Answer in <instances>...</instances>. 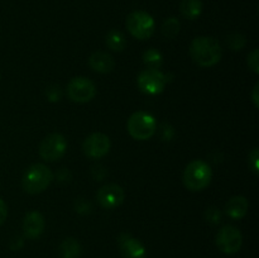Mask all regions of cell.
Wrapping results in <instances>:
<instances>
[{"instance_id":"1","label":"cell","mask_w":259,"mask_h":258,"mask_svg":"<svg viewBox=\"0 0 259 258\" xmlns=\"http://www.w3.org/2000/svg\"><path fill=\"white\" fill-rule=\"evenodd\" d=\"M222 46L212 37H197L190 45V56L200 67H211L222 58Z\"/></svg>"},{"instance_id":"2","label":"cell","mask_w":259,"mask_h":258,"mask_svg":"<svg viewBox=\"0 0 259 258\" xmlns=\"http://www.w3.org/2000/svg\"><path fill=\"white\" fill-rule=\"evenodd\" d=\"M184 184L191 191H201L206 189L212 179V171L209 163L202 159L190 162L184 171Z\"/></svg>"},{"instance_id":"3","label":"cell","mask_w":259,"mask_h":258,"mask_svg":"<svg viewBox=\"0 0 259 258\" xmlns=\"http://www.w3.org/2000/svg\"><path fill=\"white\" fill-rule=\"evenodd\" d=\"M52 180V171L46 164L34 163L23 175L22 186L28 194H40L50 186Z\"/></svg>"},{"instance_id":"4","label":"cell","mask_w":259,"mask_h":258,"mask_svg":"<svg viewBox=\"0 0 259 258\" xmlns=\"http://www.w3.org/2000/svg\"><path fill=\"white\" fill-rule=\"evenodd\" d=\"M126 129L132 138L137 141H147L152 138L157 131V120L146 111H136L126 123Z\"/></svg>"},{"instance_id":"5","label":"cell","mask_w":259,"mask_h":258,"mask_svg":"<svg viewBox=\"0 0 259 258\" xmlns=\"http://www.w3.org/2000/svg\"><path fill=\"white\" fill-rule=\"evenodd\" d=\"M126 28L134 38L141 40L149 39L156 29L153 17L143 10L132 12L126 18Z\"/></svg>"},{"instance_id":"6","label":"cell","mask_w":259,"mask_h":258,"mask_svg":"<svg viewBox=\"0 0 259 258\" xmlns=\"http://www.w3.org/2000/svg\"><path fill=\"white\" fill-rule=\"evenodd\" d=\"M167 76L158 68H146L138 76V86L147 95H158L166 88Z\"/></svg>"},{"instance_id":"7","label":"cell","mask_w":259,"mask_h":258,"mask_svg":"<svg viewBox=\"0 0 259 258\" xmlns=\"http://www.w3.org/2000/svg\"><path fill=\"white\" fill-rule=\"evenodd\" d=\"M67 151V141L60 133H51L40 142L39 154L45 161L55 162L65 156Z\"/></svg>"},{"instance_id":"8","label":"cell","mask_w":259,"mask_h":258,"mask_svg":"<svg viewBox=\"0 0 259 258\" xmlns=\"http://www.w3.org/2000/svg\"><path fill=\"white\" fill-rule=\"evenodd\" d=\"M243 244V235L234 225H224L217 234V247L225 254H235Z\"/></svg>"},{"instance_id":"9","label":"cell","mask_w":259,"mask_h":258,"mask_svg":"<svg viewBox=\"0 0 259 258\" xmlns=\"http://www.w3.org/2000/svg\"><path fill=\"white\" fill-rule=\"evenodd\" d=\"M96 94V88L94 82L83 76L73 77L67 85V95L75 103H88L93 100Z\"/></svg>"},{"instance_id":"10","label":"cell","mask_w":259,"mask_h":258,"mask_svg":"<svg viewBox=\"0 0 259 258\" xmlns=\"http://www.w3.org/2000/svg\"><path fill=\"white\" fill-rule=\"evenodd\" d=\"M125 199L123 187L118 184H108L101 186L96 192L99 205L106 210H113L120 206Z\"/></svg>"},{"instance_id":"11","label":"cell","mask_w":259,"mask_h":258,"mask_svg":"<svg viewBox=\"0 0 259 258\" xmlns=\"http://www.w3.org/2000/svg\"><path fill=\"white\" fill-rule=\"evenodd\" d=\"M110 138L104 133H93L85 139L82 144L83 153L89 158L98 159L104 157L110 151Z\"/></svg>"},{"instance_id":"12","label":"cell","mask_w":259,"mask_h":258,"mask_svg":"<svg viewBox=\"0 0 259 258\" xmlns=\"http://www.w3.org/2000/svg\"><path fill=\"white\" fill-rule=\"evenodd\" d=\"M119 248L123 258H146V247L141 240L129 234H121L119 237Z\"/></svg>"},{"instance_id":"13","label":"cell","mask_w":259,"mask_h":258,"mask_svg":"<svg viewBox=\"0 0 259 258\" xmlns=\"http://www.w3.org/2000/svg\"><path fill=\"white\" fill-rule=\"evenodd\" d=\"M45 230V218L39 211H29L23 220V233L28 239H37Z\"/></svg>"},{"instance_id":"14","label":"cell","mask_w":259,"mask_h":258,"mask_svg":"<svg viewBox=\"0 0 259 258\" xmlns=\"http://www.w3.org/2000/svg\"><path fill=\"white\" fill-rule=\"evenodd\" d=\"M89 65L95 72L99 73H109L115 67V61L113 56L109 55L108 52L104 51H98L94 52L89 58Z\"/></svg>"},{"instance_id":"15","label":"cell","mask_w":259,"mask_h":258,"mask_svg":"<svg viewBox=\"0 0 259 258\" xmlns=\"http://www.w3.org/2000/svg\"><path fill=\"white\" fill-rule=\"evenodd\" d=\"M249 202L244 196H233L225 205V214L232 219H242L247 215Z\"/></svg>"},{"instance_id":"16","label":"cell","mask_w":259,"mask_h":258,"mask_svg":"<svg viewBox=\"0 0 259 258\" xmlns=\"http://www.w3.org/2000/svg\"><path fill=\"white\" fill-rule=\"evenodd\" d=\"M58 255H60V258H80L81 245L78 240L72 237L66 238L60 244Z\"/></svg>"},{"instance_id":"17","label":"cell","mask_w":259,"mask_h":258,"mask_svg":"<svg viewBox=\"0 0 259 258\" xmlns=\"http://www.w3.org/2000/svg\"><path fill=\"white\" fill-rule=\"evenodd\" d=\"M180 12L186 19H196L202 13V2L201 0H181Z\"/></svg>"},{"instance_id":"18","label":"cell","mask_w":259,"mask_h":258,"mask_svg":"<svg viewBox=\"0 0 259 258\" xmlns=\"http://www.w3.org/2000/svg\"><path fill=\"white\" fill-rule=\"evenodd\" d=\"M106 45H108V47L110 48V50L120 52V51H123L124 48H125L126 39L125 37H124L123 33L119 32V30L116 29H113L108 33V35H106Z\"/></svg>"},{"instance_id":"19","label":"cell","mask_w":259,"mask_h":258,"mask_svg":"<svg viewBox=\"0 0 259 258\" xmlns=\"http://www.w3.org/2000/svg\"><path fill=\"white\" fill-rule=\"evenodd\" d=\"M143 62L148 68H158L163 63V57H162L161 52L154 48H149L143 53Z\"/></svg>"},{"instance_id":"20","label":"cell","mask_w":259,"mask_h":258,"mask_svg":"<svg viewBox=\"0 0 259 258\" xmlns=\"http://www.w3.org/2000/svg\"><path fill=\"white\" fill-rule=\"evenodd\" d=\"M162 32L163 35L167 38H175L180 32V22L177 18L171 17L168 19L164 20L163 25H162Z\"/></svg>"},{"instance_id":"21","label":"cell","mask_w":259,"mask_h":258,"mask_svg":"<svg viewBox=\"0 0 259 258\" xmlns=\"http://www.w3.org/2000/svg\"><path fill=\"white\" fill-rule=\"evenodd\" d=\"M245 43H247V39H245L244 35L239 34V33H234V34L228 37V46H229L233 51L242 50L245 46Z\"/></svg>"},{"instance_id":"22","label":"cell","mask_w":259,"mask_h":258,"mask_svg":"<svg viewBox=\"0 0 259 258\" xmlns=\"http://www.w3.org/2000/svg\"><path fill=\"white\" fill-rule=\"evenodd\" d=\"M205 217H206L207 222L212 223V224H217V223H219L220 219H222V212H220V210L218 209V207L211 206L206 209Z\"/></svg>"},{"instance_id":"23","label":"cell","mask_w":259,"mask_h":258,"mask_svg":"<svg viewBox=\"0 0 259 258\" xmlns=\"http://www.w3.org/2000/svg\"><path fill=\"white\" fill-rule=\"evenodd\" d=\"M248 66L254 73H259V51L255 48L248 56Z\"/></svg>"},{"instance_id":"24","label":"cell","mask_w":259,"mask_h":258,"mask_svg":"<svg viewBox=\"0 0 259 258\" xmlns=\"http://www.w3.org/2000/svg\"><path fill=\"white\" fill-rule=\"evenodd\" d=\"M249 166L250 168H252V171L254 172L255 175H258L259 169V152H258V148H254L252 152H250L249 154Z\"/></svg>"},{"instance_id":"25","label":"cell","mask_w":259,"mask_h":258,"mask_svg":"<svg viewBox=\"0 0 259 258\" xmlns=\"http://www.w3.org/2000/svg\"><path fill=\"white\" fill-rule=\"evenodd\" d=\"M76 211L80 214H89L91 211V204L90 202L85 201L83 199H78L75 204Z\"/></svg>"},{"instance_id":"26","label":"cell","mask_w":259,"mask_h":258,"mask_svg":"<svg viewBox=\"0 0 259 258\" xmlns=\"http://www.w3.org/2000/svg\"><path fill=\"white\" fill-rule=\"evenodd\" d=\"M47 98L50 101H58L61 99V90L58 86H52L47 90Z\"/></svg>"},{"instance_id":"27","label":"cell","mask_w":259,"mask_h":258,"mask_svg":"<svg viewBox=\"0 0 259 258\" xmlns=\"http://www.w3.org/2000/svg\"><path fill=\"white\" fill-rule=\"evenodd\" d=\"M7 217H8V206L7 204H5L4 200L0 197V225L5 222Z\"/></svg>"},{"instance_id":"28","label":"cell","mask_w":259,"mask_h":258,"mask_svg":"<svg viewBox=\"0 0 259 258\" xmlns=\"http://www.w3.org/2000/svg\"><path fill=\"white\" fill-rule=\"evenodd\" d=\"M258 88H259V83L257 82L254 86V90H253V93H252V100H253V103H254L255 108H258V105H259V101H258V90L259 89Z\"/></svg>"}]
</instances>
